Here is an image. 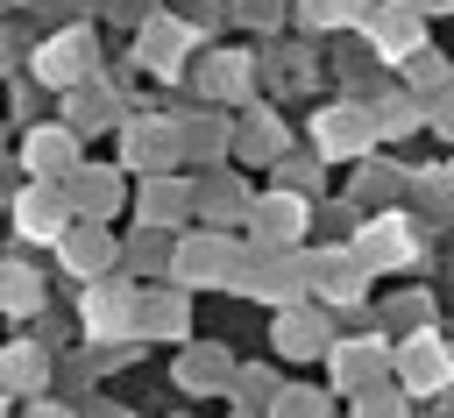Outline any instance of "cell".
I'll return each mask as SVG.
<instances>
[{"mask_svg": "<svg viewBox=\"0 0 454 418\" xmlns=\"http://www.w3.org/2000/svg\"><path fill=\"white\" fill-rule=\"evenodd\" d=\"M397 383H404L411 397L447 390V383H454V354H447V340H440V333H411V340L397 347Z\"/></svg>", "mask_w": 454, "mask_h": 418, "instance_id": "6da1fadb", "label": "cell"}, {"mask_svg": "<svg viewBox=\"0 0 454 418\" xmlns=\"http://www.w3.org/2000/svg\"><path fill=\"white\" fill-rule=\"evenodd\" d=\"M14 220H21V234H28V241H64V234H71V227H64V220H71V205H64V191H57V184H28V191L14 198Z\"/></svg>", "mask_w": 454, "mask_h": 418, "instance_id": "7a4b0ae2", "label": "cell"}, {"mask_svg": "<svg viewBox=\"0 0 454 418\" xmlns=\"http://www.w3.org/2000/svg\"><path fill=\"white\" fill-rule=\"evenodd\" d=\"M35 71H43L50 85H78V78H92V35H85V28H71V35H50Z\"/></svg>", "mask_w": 454, "mask_h": 418, "instance_id": "3957f363", "label": "cell"}, {"mask_svg": "<svg viewBox=\"0 0 454 418\" xmlns=\"http://www.w3.org/2000/svg\"><path fill=\"white\" fill-rule=\"evenodd\" d=\"M411 220H369L362 234H355V262L362 269H397L404 255H411V234H404Z\"/></svg>", "mask_w": 454, "mask_h": 418, "instance_id": "277c9868", "label": "cell"}, {"mask_svg": "<svg viewBox=\"0 0 454 418\" xmlns=\"http://www.w3.org/2000/svg\"><path fill=\"white\" fill-rule=\"evenodd\" d=\"M85 326H92V340L128 333V326H135V298H128V283H92V290H85Z\"/></svg>", "mask_w": 454, "mask_h": 418, "instance_id": "5b68a950", "label": "cell"}, {"mask_svg": "<svg viewBox=\"0 0 454 418\" xmlns=\"http://www.w3.org/2000/svg\"><path fill=\"white\" fill-rule=\"evenodd\" d=\"M369 35H376V57H426L419 50V7H376Z\"/></svg>", "mask_w": 454, "mask_h": 418, "instance_id": "8992f818", "label": "cell"}, {"mask_svg": "<svg viewBox=\"0 0 454 418\" xmlns=\"http://www.w3.org/2000/svg\"><path fill=\"white\" fill-rule=\"evenodd\" d=\"M28 170H35L43 184H64V177L78 170V149H71V135H64V128H35V135H28Z\"/></svg>", "mask_w": 454, "mask_h": 418, "instance_id": "52a82bcc", "label": "cell"}, {"mask_svg": "<svg viewBox=\"0 0 454 418\" xmlns=\"http://www.w3.org/2000/svg\"><path fill=\"white\" fill-rule=\"evenodd\" d=\"M369 135H376V120H362L355 106L319 113V149H326V156H355V149H369Z\"/></svg>", "mask_w": 454, "mask_h": 418, "instance_id": "ba28073f", "label": "cell"}, {"mask_svg": "<svg viewBox=\"0 0 454 418\" xmlns=\"http://www.w3.org/2000/svg\"><path fill=\"white\" fill-rule=\"evenodd\" d=\"M255 227H262V248H291L305 234V205L298 198H262L255 205Z\"/></svg>", "mask_w": 454, "mask_h": 418, "instance_id": "9c48e42d", "label": "cell"}, {"mask_svg": "<svg viewBox=\"0 0 454 418\" xmlns=\"http://www.w3.org/2000/svg\"><path fill=\"white\" fill-rule=\"evenodd\" d=\"M227 262H234L227 241H184V248H177V276H184V283H199V276H213V269H227Z\"/></svg>", "mask_w": 454, "mask_h": 418, "instance_id": "30bf717a", "label": "cell"}, {"mask_svg": "<svg viewBox=\"0 0 454 418\" xmlns=\"http://www.w3.org/2000/svg\"><path fill=\"white\" fill-rule=\"evenodd\" d=\"M184 28L177 21H149V35H142V50H149V71H177V57H184Z\"/></svg>", "mask_w": 454, "mask_h": 418, "instance_id": "8fae6325", "label": "cell"}, {"mask_svg": "<svg viewBox=\"0 0 454 418\" xmlns=\"http://www.w3.org/2000/svg\"><path fill=\"white\" fill-rule=\"evenodd\" d=\"M319 276H326L319 290H326L333 305H355V298H362V262H340V255H333V262H319Z\"/></svg>", "mask_w": 454, "mask_h": 418, "instance_id": "7c38bea8", "label": "cell"}, {"mask_svg": "<svg viewBox=\"0 0 454 418\" xmlns=\"http://www.w3.org/2000/svg\"><path fill=\"white\" fill-rule=\"evenodd\" d=\"M298 14H305L312 28H348V21H362V14H369V0H305Z\"/></svg>", "mask_w": 454, "mask_h": 418, "instance_id": "4fadbf2b", "label": "cell"}, {"mask_svg": "<svg viewBox=\"0 0 454 418\" xmlns=\"http://www.w3.org/2000/svg\"><path fill=\"white\" fill-rule=\"evenodd\" d=\"M64 262H71V269H99V262H106V234H99V227L64 234Z\"/></svg>", "mask_w": 454, "mask_h": 418, "instance_id": "5bb4252c", "label": "cell"}, {"mask_svg": "<svg viewBox=\"0 0 454 418\" xmlns=\"http://www.w3.org/2000/svg\"><path fill=\"white\" fill-rule=\"evenodd\" d=\"M277 347H284V354H312V347H319V326H312V319H277Z\"/></svg>", "mask_w": 454, "mask_h": 418, "instance_id": "9a60e30c", "label": "cell"}, {"mask_svg": "<svg viewBox=\"0 0 454 418\" xmlns=\"http://www.w3.org/2000/svg\"><path fill=\"white\" fill-rule=\"evenodd\" d=\"M35 298H43V290H35V276L14 262V269H7V305H14V312H35Z\"/></svg>", "mask_w": 454, "mask_h": 418, "instance_id": "2e32d148", "label": "cell"}, {"mask_svg": "<svg viewBox=\"0 0 454 418\" xmlns=\"http://www.w3.org/2000/svg\"><path fill=\"white\" fill-rule=\"evenodd\" d=\"M376 361H383V347H348V354H333V368H348V375H376Z\"/></svg>", "mask_w": 454, "mask_h": 418, "instance_id": "e0dca14e", "label": "cell"}, {"mask_svg": "<svg viewBox=\"0 0 454 418\" xmlns=\"http://www.w3.org/2000/svg\"><path fill=\"white\" fill-rule=\"evenodd\" d=\"M78 198H85L92 213H106V205L121 198V184H106V177H85V184H78Z\"/></svg>", "mask_w": 454, "mask_h": 418, "instance_id": "ac0fdd59", "label": "cell"}, {"mask_svg": "<svg viewBox=\"0 0 454 418\" xmlns=\"http://www.w3.org/2000/svg\"><path fill=\"white\" fill-rule=\"evenodd\" d=\"M142 319H149V326H170V333H184V305H177V298H156Z\"/></svg>", "mask_w": 454, "mask_h": 418, "instance_id": "d6986e66", "label": "cell"}, {"mask_svg": "<svg viewBox=\"0 0 454 418\" xmlns=\"http://www.w3.org/2000/svg\"><path fill=\"white\" fill-rule=\"evenodd\" d=\"M411 120H419V106H411V99H383V120H376V128H397V135H404Z\"/></svg>", "mask_w": 454, "mask_h": 418, "instance_id": "ffe728a7", "label": "cell"}, {"mask_svg": "<svg viewBox=\"0 0 454 418\" xmlns=\"http://www.w3.org/2000/svg\"><path fill=\"white\" fill-rule=\"evenodd\" d=\"M355 418H404V404L376 390V397H362V404H355Z\"/></svg>", "mask_w": 454, "mask_h": 418, "instance_id": "44dd1931", "label": "cell"}, {"mask_svg": "<svg viewBox=\"0 0 454 418\" xmlns=\"http://www.w3.org/2000/svg\"><path fill=\"white\" fill-rule=\"evenodd\" d=\"M35 375H43V354H35V347H21V354H14V383H21V390H28V383H35Z\"/></svg>", "mask_w": 454, "mask_h": 418, "instance_id": "7402d4cb", "label": "cell"}, {"mask_svg": "<svg viewBox=\"0 0 454 418\" xmlns=\"http://www.w3.org/2000/svg\"><path fill=\"white\" fill-rule=\"evenodd\" d=\"M177 205H184V198H177L170 184H156V191H149V220H163V213H177Z\"/></svg>", "mask_w": 454, "mask_h": 418, "instance_id": "603a6c76", "label": "cell"}, {"mask_svg": "<svg viewBox=\"0 0 454 418\" xmlns=\"http://www.w3.org/2000/svg\"><path fill=\"white\" fill-rule=\"evenodd\" d=\"M433 120H440V128H447V135H454V92H447V99H440V113H433Z\"/></svg>", "mask_w": 454, "mask_h": 418, "instance_id": "cb8c5ba5", "label": "cell"}, {"mask_svg": "<svg viewBox=\"0 0 454 418\" xmlns=\"http://www.w3.org/2000/svg\"><path fill=\"white\" fill-rule=\"evenodd\" d=\"M411 7H419V14H447L454 0H411Z\"/></svg>", "mask_w": 454, "mask_h": 418, "instance_id": "d4e9b609", "label": "cell"}, {"mask_svg": "<svg viewBox=\"0 0 454 418\" xmlns=\"http://www.w3.org/2000/svg\"><path fill=\"white\" fill-rule=\"evenodd\" d=\"M35 418H64V411H50V404H43V411H35Z\"/></svg>", "mask_w": 454, "mask_h": 418, "instance_id": "484cf974", "label": "cell"}]
</instances>
